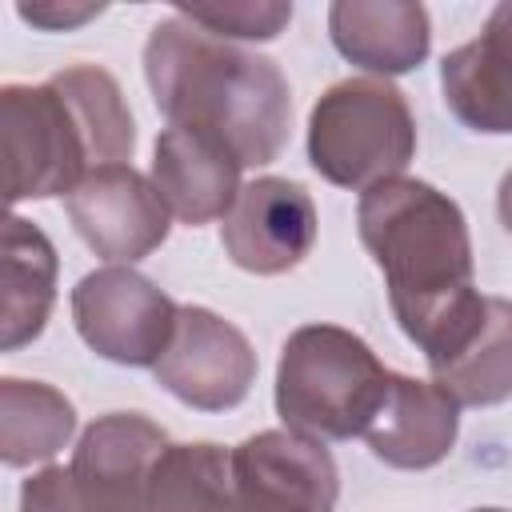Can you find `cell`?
I'll list each match as a JSON object with an SVG mask.
<instances>
[{
	"label": "cell",
	"instance_id": "cell-1",
	"mask_svg": "<svg viewBox=\"0 0 512 512\" xmlns=\"http://www.w3.org/2000/svg\"><path fill=\"white\" fill-rule=\"evenodd\" d=\"M360 240L388 280L392 312L428 368L480 324L488 296L472 284V240L456 200L424 180H384L360 196Z\"/></svg>",
	"mask_w": 512,
	"mask_h": 512
},
{
	"label": "cell",
	"instance_id": "cell-5",
	"mask_svg": "<svg viewBox=\"0 0 512 512\" xmlns=\"http://www.w3.org/2000/svg\"><path fill=\"white\" fill-rule=\"evenodd\" d=\"M0 136L8 204L72 192L92 172L88 140L52 84H4Z\"/></svg>",
	"mask_w": 512,
	"mask_h": 512
},
{
	"label": "cell",
	"instance_id": "cell-11",
	"mask_svg": "<svg viewBox=\"0 0 512 512\" xmlns=\"http://www.w3.org/2000/svg\"><path fill=\"white\" fill-rule=\"evenodd\" d=\"M240 168L244 164L220 140L168 124L156 140L152 184L184 224H208L232 212L240 196Z\"/></svg>",
	"mask_w": 512,
	"mask_h": 512
},
{
	"label": "cell",
	"instance_id": "cell-8",
	"mask_svg": "<svg viewBox=\"0 0 512 512\" xmlns=\"http://www.w3.org/2000/svg\"><path fill=\"white\" fill-rule=\"evenodd\" d=\"M240 512H332L340 476L324 440L272 428L232 448Z\"/></svg>",
	"mask_w": 512,
	"mask_h": 512
},
{
	"label": "cell",
	"instance_id": "cell-3",
	"mask_svg": "<svg viewBox=\"0 0 512 512\" xmlns=\"http://www.w3.org/2000/svg\"><path fill=\"white\" fill-rule=\"evenodd\" d=\"M388 368L336 324H304L284 340L276 368V412L292 432L316 440L364 436L388 396Z\"/></svg>",
	"mask_w": 512,
	"mask_h": 512
},
{
	"label": "cell",
	"instance_id": "cell-14",
	"mask_svg": "<svg viewBox=\"0 0 512 512\" xmlns=\"http://www.w3.org/2000/svg\"><path fill=\"white\" fill-rule=\"evenodd\" d=\"M328 32L340 56L380 76L416 68L432 44L428 12L408 0H336Z\"/></svg>",
	"mask_w": 512,
	"mask_h": 512
},
{
	"label": "cell",
	"instance_id": "cell-21",
	"mask_svg": "<svg viewBox=\"0 0 512 512\" xmlns=\"http://www.w3.org/2000/svg\"><path fill=\"white\" fill-rule=\"evenodd\" d=\"M20 512H124L120 504L104 500L96 488H88L72 468H44L20 488Z\"/></svg>",
	"mask_w": 512,
	"mask_h": 512
},
{
	"label": "cell",
	"instance_id": "cell-4",
	"mask_svg": "<svg viewBox=\"0 0 512 512\" xmlns=\"http://www.w3.org/2000/svg\"><path fill=\"white\" fill-rule=\"evenodd\" d=\"M416 156V120L396 84L352 76L332 84L308 120V160L340 188H376L396 180Z\"/></svg>",
	"mask_w": 512,
	"mask_h": 512
},
{
	"label": "cell",
	"instance_id": "cell-15",
	"mask_svg": "<svg viewBox=\"0 0 512 512\" xmlns=\"http://www.w3.org/2000/svg\"><path fill=\"white\" fill-rule=\"evenodd\" d=\"M164 448H168V436L152 420H144L136 412H108L84 428L68 468L84 484H92L96 492L116 500L120 508L140 512L148 472Z\"/></svg>",
	"mask_w": 512,
	"mask_h": 512
},
{
	"label": "cell",
	"instance_id": "cell-16",
	"mask_svg": "<svg viewBox=\"0 0 512 512\" xmlns=\"http://www.w3.org/2000/svg\"><path fill=\"white\" fill-rule=\"evenodd\" d=\"M56 300V248L24 216L4 220V300H0V348L12 352L36 340Z\"/></svg>",
	"mask_w": 512,
	"mask_h": 512
},
{
	"label": "cell",
	"instance_id": "cell-9",
	"mask_svg": "<svg viewBox=\"0 0 512 512\" xmlns=\"http://www.w3.org/2000/svg\"><path fill=\"white\" fill-rule=\"evenodd\" d=\"M68 216L96 256L132 264L164 244L172 212L156 184L144 180L132 164H104L68 192Z\"/></svg>",
	"mask_w": 512,
	"mask_h": 512
},
{
	"label": "cell",
	"instance_id": "cell-23",
	"mask_svg": "<svg viewBox=\"0 0 512 512\" xmlns=\"http://www.w3.org/2000/svg\"><path fill=\"white\" fill-rule=\"evenodd\" d=\"M16 12L24 20L40 24V28H72V24H84V20L100 16L104 4H20Z\"/></svg>",
	"mask_w": 512,
	"mask_h": 512
},
{
	"label": "cell",
	"instance_id": "cell-24",
	"mask_svg": "<svg viewBox=\"0 0 512 512\" xmlns=\"http://www.w3.org/2000/svg\"><path fill=\"white\" fill-rule=\"evenodd\" d=\"M496 208H500V224H504V232L512 236V168H508V176L500 180V196H496Z\"/></svg>",
	"mask_w": 512,
	"mask_h": 512
},
{
	"label": "cell",
	"instance_id": "cell-12",
	"mask_svg": "<svg viewBox=\"0 0 512 512\" xmlns=\"http://www.w3.org/2000/svg\"><path fill=\"white\" fill-rule=\"evenodd\" d=\"M456 428H460V404L436 380H412L392 372L384 408L368 424L364 440L376 460L416 472L440 464L452 452Z\"/></svg>",
	"mask_w": 512,
	"mask_h": 512
},
{
	"label": "cell",
	"instance_id": "cell-6",
	"mask_svg": "<svg viewBox=\"0 0 512 512\" xmlns=\"http://www.w3.org/2000/svg\"><path fill=\"white\" fill-rule=\"evenodd\" d=\"M72 320L96 356L148 368L172 344L180 308L148 276L108 264L72 288Z\"/></svg>",
	"mask_w": 512,
	"mask_h": 512
},
{
	"label": "cell",
	"instance_id": "cell-22",
	"mask_svg": "<svg viewBox=\"0 0 512 512\" xmlns=\"http://www.w3.org/2000/svg\"><path fill=\"white\" fill-rule=\"evenodd\" d=\"M212 36H240V40H272L288 20L292 4H196V8H176Z\"/></svg>",
	"mask_w": 512,
	"mask_h": 512
},
{
	"label": "cell",
	"instance_id": "cell-10",
	"mask_svg": "<svg viewBox=\"0 0 512 512\" xmlns=\"http://www.w3.org/2000/svg\"><path fill=\"white\" fill-rule=\"evenodd\" d=\"M316 244L312 196L280 176H260L240 188L232 212L224 216V252L232 264L256 276H276L296 268Z\"/></svg>",
	"mask_w": 512,
	"mask_h": 512
},
{
	"label": "cell",
	"instance_id": "cell-2",
	"mask_svg": "<svg viewBox=\"0 0 512 512\" xmlns=\"http://www.w3.org/2000/svg\"><path fill=\"white\" fill-rule=\"evenodd\" d=\"M144 76L172 128L220 140L244 168L272 164L284 152L292 92L268 56L244 52L184 12H172L144 44Z\"/></svg>",
	"mask_w": 512,
	"mask_h": 512
},
{
	"label": "cell",
	"instance_id": "cell-7",
	"mask_svg": "<svg viewBox=\"0 0 512 512\" xmlns=\"http://www.w3.org/2000/svg\"><path fill=\"white\" fill-rule=\"evenodd\" d=\"M156 380L200 412L236 408L256 380V352L248 336L208 308H180L172 344L152 364Z\"/></svg>",
	"mask_w": 512,
	"mask_h": 512
},
{
	"label": "cell",
	"instance_id": "cell-20",
	"mask_svg": "<svg viewBox=\"0 0 512 512\" xmlns=\"http://www.w3.org/2000/svg\"><path fill=\"white\" fill-rule=\"evenodd\" d=\"M48 84L72 108V116H76V124L88 140L92 168L124 164L132 156L136 128H132V112L124 104V92L112 80V72H104L96 64H72L64 72H56Z\"/></svg>",
	"mask_w": 512,
	"mask_h": 512
},
{
	"label": "cell",
	"instance_id": "cell-25",
	"mask_svg": "<svg viewBox=\"0 0 512 512\" xmlns=\"http://www.w3.org/2000/svg\"><path fill=\"white\" fill-rule=\"evenodd\" d=\"M476 512H504V508H476Z\"/></svg>",
	"mask_w": 512,
	"mask_h": 512
},
{
	"label": "cell",
	"instance_id": "cell-17",
	"mask_svg": "<svg viewBox=\"0 0 512 512\" xmlns=\"http://www.w3.org/2000/svg\"><path fill=\"white\" fill-rule=\"evenodd\" d=\"M140 512H240L232 452L220 444H168L148 472Z\"/></svg>",
	"mask_w": 512,
	"mask_h": 512
},
{
	"label": "cell",
	"instance_id": "cell-18",
	"mask_svg": "<svg viewBox=\"0 0 512 512\" xmlns=\"http://www.w3.org/2000/svg\"><path fill=\"white\" fill-rule=\"evenodd\" d=\"M432 380L456 404H504L512 396V300L488 296L480 324L452 356L432 364Z\"/></svg>",
	"mask_w": 512,
	"mask_h": 512
},
{
	"label": "cell",
	"instance_id": "cell-13",
	"mask_svg": "<svg viewBox=\"0 0 512 512\" xmlns=\"http://www.w3.org/2000/svg\"><path fill=\"white\" fill-rule=\"evenodd\" d=\"M440 88L468 128L512 132V0L492 8L476 40L444 56Z\"/></svg>",
	"mask_w": 512,
	"mask_h": 512
},
{
	"label": "cell",
	"instance_id": "cell-19",
	"mask_svg": "<svg viewBox=\"0 0 512 512\" xmlns=\"http://www.w3.org/2000/svg\"><path fill=\"white\" fill-rule=\"evenodd\" d=\"M76 428V412L64 392L40 380H0V456L8 468L52 460Z\"/></svg>",
	"mask_w": 512,
	"mask_h": 512
}]
</instances>
